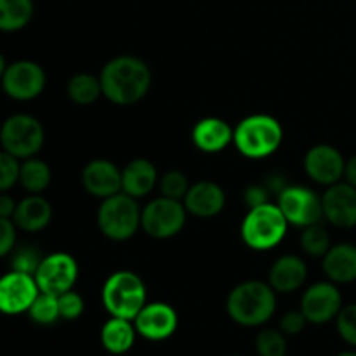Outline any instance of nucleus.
Masks as SVG:
<instances>
[{
    "instance_id": "obj_5",
    "label": "nucleus",
    "mask_w": 356,
    "mask_h": 356,
    "mask_svg": "<svg viewBox=\"0 0 356 356\" xmlns=\"http://www.w3.org/2000/svg\"><path fill=\"white\" fill-rule=\"evenodd\" d=\"M289 222L277 204L257 205L247 211L240 226V235L249 249L264 252L271 250L285 238Z\"/></svg>"
},
{
    "instance_id": "obj_24",
    "label": "nucleus",
    "mask_w": 356,
    "mask_h": 356,
    "mask_svg": "<svg viewBox=\"0 0 356 356\" xmlns=\"http://www.w3.org/2000/svg\"><path fill=\"white\" fill-rule=\"evenodd\" d=\"M138 330L132 320L111 316L101 329V344L111 355H124L132 350Z\"/></svg>"
},
{
    "instance_id": "obj_30",
    "label": "nucleus",
    "mask_w": 356,
    "mask_h": 356,
    "mask_svg": "<svg viewBox=\"0 0 356 356\" xmlns=\"http://www.w3.org/2000/svg\"><path fill=\"white\" fill-rule=\"evenodd\" d=\"M256 351L259 356H285L287 341L282 330L264 329L256 337Z\"/></svg>"
},
{
    "instance_id": "obj_6",
    "label": "nucleus",
    "mask_w": 356,
    "mask_h": 356,
    "mask_svg": "<svg viewBox=\"0 0 356 356\" xmlns=\"http://www.w3.org/2000/svg\"><path fill=\"white\" fill-rule=\"evenodd\" d=\"M97 226L106 238L125 242L141 228V207L138 200L124 191L108 197L97 209Z\"/></svg>"
},
{
    "instance_id": "obj_21",
    "label": "nucleus",
    "mask_w": 356,
    "mask_h": 356,
    "mask_svg": "<svg viewBox=\"0 0 356 356\" xmlns=\"http://www.w3.org/2000/svg\"><path fill=\"white\" fill-rule=\"evenodd\" d=\"M156 167L146 159H134L122 169V191L132 198H143L159 184Z\"/></svg>"
},
{
    "instance_id": "obj_29",
    "label": "nucleus",
    "mask_w": 356,
    "mask_h": 356,
    "mask_svg": "<svg viewBox=\"0 0 356 356\" xmlns=\"http://www.w3.org/2000/svg\"><path fill=\"white\" fill-rule=\"evenodd\" d=\"M299 243H301V249L312 257H323L332 247L329 232L320 222L302 228Z\"/></svg>"
},
{
    "instance_id": "obj_17",
    "label": "nucleus",
    "mask_w": 356,
    "mask_h": 356,
    "mask_svg": "<svg viewBox=\"0 0 356 356\" xmlns=\"http://www.w3.org/2000/svg\"><path fill=\"white\" fill-rule=\"evenodd\" d=\"M82 186L101 200L113 197L122 191V170L110 160H90L82 170Z\"/></svg>"
},
{
    "instance_id": "obj_37",
    "label": "nucleus",
    "mask_w": 356,
    "mask_h": 356,
    "mask_svg": "<svg viewBox=\"0 0 356 356\" xmlns=\"http://www.w3.org/2000/svg\"><path fill=\"white\" fill-rule=\"evenodd\" d=\"M16 228L13 219L0 218V257L10 254L16 247Z\"/></svg>"
},
{
    "instance_id": "obj_7",
    "label": "nucleus",
    "mask_w": 356,
    "mask_h": 356,
    "mask_svg": "<svg viewBox=\"0 0 356 356\" xmlns=\"http://www.w3.org/2000/svg\"><path fill=\"white\" fill-rule=\"evenodd\" d=\"M45 132L40 122L26 113H16L0 127V145L3 152L19 160L31 159L44 146Z\"/></svg>"
},
{
    "instance_id": "obj_35",
    "label": "nucleus",
    "mask_w": 356,
    "mask_h": 356,
    "mask_svg": "<svg viewBox=\"0 0 356 356\" xmlns=\"http://www.w3.org/2000/svg\"><path fill=\"white\" fill-rule=\"evenodd\" d=\"M59 302V315H61L63 320H76L82 316L83 308H86V302H83V298L72 291L63 292L61 296H58Z\"/></svg>"
},
{
    "instance_id": "obj_31",
    "label": "nucleus",
    "mask_w": 356,
    "mask_h": 356,
    "mask_svg": "<svg viewBox=\"0 0 356 356\" xmlns=\"http://www.w3.org/2000/svg\"><path fill=\"white\" fill-rule=\"evenodd\" d=\"M159 190L162 197L183 202L188 190H190L186 174L181 172V170H167L165 174L159 177Z\"/></svg>"
},
{
    "instance_id": "obj_27",
    "label": "nucleus",
    "mask_w": 356,
    "mask_h": 356,
    "mask_svg": "<svg viewBox=\"0 0 356 356\" xmlns=\"http://www.w3.org/2000/svg\"><path fill=\"white\" fill-rule=\"evenodd\" d=\"M66 92H68L70 99L75 104H80V106H89V104L96 103L103 96L99 76H94L90 73H76V75H73L68 80Z\"/></svg>"
},
{
    "instance_id": "obj_32",
    "label": "nucleus",
    "mask_w": 356,
    "mask_h": 356,
    "mask_svg": "<svg viewBox=\"0 0 356 356\" xmlns=\"http://www.w3.org/2000/svg\"><path fill=\"white\" fill-rule=\"evenodd\" d=\"M42 259H44V257L40 256V252H38L37 249H33L31 245L19 247V249L13 250L10 270L21 271V273H26V275H33L35 277Z\"/></svg>"
},
{
    "instance_id": "obj_39",
    "label": "nucleus",
    "mask_w": 356,
    "mask_h": 356,
    "mask_svg": "<svg viewBox=\"0 0 356 356\" xmlns=\"http://www.w3.org/2000/svg\"><path fill=\"white\" fill-rule=\"evenodd\" d=\"M16 200H14L10 195L7 193H0V218H7L13 219L14 212H16Z\"/></svg>"
},
{
    "instance_id": "obj_38",
    "label": "nucleus",
    "mask_w": 356,
    "mask_h": 356,
    "mask_svg": "<svg viewBox=\"0 0 356 356\" xmlns=\"http://www.w3.org/2000/svg\"><path fill=\"white\" fill-rule=\"evenodd\" d=\"M271 193L268 191V188L264 184H252V186L247 188L243 191V202L249 209L257 207V205H263L270 202Z\"/></svg>"
},
{
    "instance_id": "obj_15",
    "label": "nucleus",
    "mask_w": 356,
    "mask_h": 356,
    "mask_svg": "<svg viewBox=\"0 0 356 356\" xmlns=\"http://www.w3.org/2000/svg\"><path fill=\"white\" fill-rule=\"evenodd\" d=\"M134 325L139 336L159 343L174 336L179 325V316L176 309L167 302H146L145 308L134 318Z\"/></svg>"
},
{
    "instance_id": "obj_1",
    "label": "nucleus",
    "mask_w": 356,
    "mask_h": 356,
    "mask_svg": "<svg viewBox=\"0 0 356 356\" xmlns=\"http://www.w3.org/2000/svg\"><path fill=\"white\" fill-rule=\"evenodd\" d=\"M103 96L118 106H129L148 94L152 87V70L136 56H117L103 66L99 73Z\"/></svg>"
},
{
    "instance_id": "obj_33",
    "label": "nucleus",
    "mask_w": 356,
    "mask_h": 356,
    "mask_svg": "<svg viewBox=\"0 0 356 356\" xmlns=\"http://www.w3.org/2000/svg\"><path fill=\"white\" fill-rule=\"evenodd\" d=\"M19 159L7 152H0V193L10 190L16 183H19Z\"/></svg>"
},
{
    "instance_id": "obj_9",
    "label": "nucleus",
    "mask_w": 356,
    "mask_h": 356,
    "mask_svg": "<svg viewBox=\"0 0 356 356\" xmlns=\"http://www.w3.org/2000/svg\"><path fill=\"white\" fill-rule=\"evenodd\" d=\"M277 205L289 225L298 228L316 225L320 219H323L322 197H318L312 188L289 184L277 197Z\"/></svg>"
},
{
    "instance_id": "obj_23",
    "label": "nucleus",
    "mask_w": 356,
    "mask_h": 356,
    "mask_svg": "<svg viewBox=\"0 0 356 356\" xmlns=\"http://www.w3.org/2000/svg\"><path fill=\"white\" fill-rule=\"evenodd\" d=\"M52 219V207L44 197L30 193V197L23 198L17 204L16 212L13 216L14 225L28 233H37L47 228Z\"/></svg>"
},
{
    "instance_id": "obj_36",
    "label": "nucleus",
    "mask_w": 356,
    "mask_h": 356,
    "mask_svg": "<svg viewBox=\"0 0 356 356\" xmlns=\"http://www.w3.org/2000/svg\"><path fill=\"white\" fill-rule=\"evenodd\" d=\"M306 325H308V320L301 309L287 312L280 320V330L285 336H299L306 329Z\"/></svg>"
},
{
    "instance_id": "obj_41",
    "label": "nucleus",
    "mask_w": 356,
    "mask_h": 356,
    "mask_svg": "<svg viewBox=\"0 0 356 356\" xmlns=\"http://www.w3.org/2000/svg\"><path fill=\"white\" fill-rule=\"evenodd\" d=\"M7 61H6V58H3V54L2 52H0V80H2V76H3V73H6V70H7Z\"/></svg>"
},
{
    "instance_id": "obj_11",
    "label": "nucleus",
    "mask_w": 356,
    "mask_h": 356,
    "mask_svg": "<svg viewBox=\"0 0 356 356\" xmlns=\"http://www.w3.org/2000/svg\"><path fill=\"white\" fill-rule=\"evenodd\" d=\"M76 280H79V263L75 257L66 252L45 256L35 273V282L40 292L52 296H61L63 292L72 291Z\"/></svg>"
},
{
    "instance_id": "obj_8",
    "label": "nucleus",
    "mask_w": 356,
    "mask_h": 356,
    "mask_svg": "<svg viewBox=\"0 0 356 356\" xmlns=\"http://www.w3.org/2000/svg\"><path fill=\"white\" fill-rule=\"evenodd\" d=\"M188 211L181 200L160 195L141 209V229L152 238H172L186 225Z\"/></svg>"
},
{
    "instance_id": "obj_16",
    "label": "nucleus",
    "mask_w": 356,
    "mask_h": 356,
    "mask_svg": "<svg viewBox=\"0 0 356 356\" xmlns=\"http://www.w3.org/2000/svg\"><path fill=\"white\" fill-rule=\"evenodd\" d=\"M323 218L336 228L350 229L356 226V188L346 181L327 186L322 195Z\"/></svg>"
},
{
    "instance_id": "obj_18",
    "label": "nucleus",
    "mask_w": 356,
    "mask_h": 356,
    "mask_svg": "<svg viewBox=\"0 0 356 356\" xmlns=\"http://www.w3.org/2000/svg\"><path fill=\"white\" fill-rule=\"evenodd\" d=\"M188 214L200 219L218 216L226 205V193L214 181H198L191 184L186 197L183 198Z\"/></svg>"
},
{
    "instance_id": "obj_26",
    "label": "nucleus",
    "mask_w": 356,
    "mask_h": 356,
    "mask_svg": "<svg viewBox=\"0 0 356 356\" xmlns=\"http://www.w3.org/2000/svg\"><path fill=\"white\" fill-rule=\"evenodd\" d=\"M51 167L44 160L31 156V159H26L21 163L19 183L30 193L40 195L42 191L47 190L49 184H51Z\"/></svg>"
},
{
    "instance_id": "obj_28",
    "label": "nucleus",
    "mask_w": 356,
    "mask_h": 356,
    "mask_svg": "<svg viewBox=\"0 0 356 356\" xmlns=\"http://www.w3.org/2000/svg\"><path fill=\"white\" fill-rule=\"evenodd\" d=\"M26 313L31 322H35L37 325H52V323H56L61 318L58 296L47 294V292H38V296L31 302L30 309Z\"/></svg>"
},
{
    "instance_id": "obj_42",
    "label": "nucleus",
    "mask_w": 356,
    "mask_h": 356,
    "mask_svg": "<svg viewBox=\"0 0 356 356\" xmlns=\"http://www.w3.org/2000/svg\"><path fill=\"white\" fill-rule=\"evenodd\" d=\"M337 356H356V351H343V353H339Z\"/></svg>"
},
{
    "instance_id": "obj_20",
    "label": "nucleus",
    "mask_w": 356,
    "mask_h": 356,
    "mask_svg": "<svg viewBox=\"0 0 356 356\" xmlns=\"http://www.w3.org/2000/svg\"><path fill=\"white\" fill-rule=\"evenodd\" d=\"M308 278V266L305 261L294 254H285L278 257L270 270V282L275 292L291 294L299 291Z\"/></svg>"
},
{
    "instance_id": "obj_34",
    "label": "nucleus",
    "mask_w": 356,
    "mask_h": 356,
    "mask_svg": "<svg viewBox=\"0 0 356 356\" xmlns=\"http://www.w3.org/2000/svg\"><path fill=\"white\" fill-rule=\"evenodd\" d=\"M336 325L341 339L356 348V305L341 308L339 315L336 316Z\"/></svg>"
},
{
    "instance_id": "obj_13",
    "label": "nucleus",
    "mask_w": 356,
    "mask_h": 356,
    "mask_svg": "<svg viewBox=\"0 0 356 356\" xmlns=\"http://www.w3.org/2000/svg\"><path fill=\"white\" fill-rule=\"evenodd\" d=\"M38 292L33 275L10 270L0 277V313L10 316L26 313Z\"/></svg>"
},
{
    "instance_id": "obj_10",
    "label": "nucleus",
    "mask_w": 356,
    "mask_h": 356,
    "mask_svg": "<svg viewBox=\"0 0 356 356\" xmlns=\"http://www.w3.org/2000/svg\"><path fill=\"white\" fill-rule=\"evenodd\" d=\"M2 89L16 101H31L40 96L47 83L44 68L30 59L14 61L2 76Z\"/></svg>"
},
{
    "instance_id": "obj_19",
    "label": "nucleus",
    "mask_w": 356,
    "mask_h": 356,
    "mask_svg": "<svg viewBox=\"0 0 356 356\" xmlns=\"http://www.w3.org/2000/svg\"><path fill=\"white\" fill-rule=\"evenodd\" d=\"M235 129L226 120L218 117L202 118L191 131L193 145L204 153H219L233 143Z\"/></svg>"
},
{
    "instance_id": "obj_43",
    "label": "nucleus",
    "mask_w": 356,
    "mask_h": 356,
    "mask_svg": "<svg viewBox=\"0 0 356 356\" xmlns=\"http://www.w3.org/2000/svg\"><path fill=\"white\" fill-rule=\"evenodd\" d=\"M233 356H240V355H233Z\"/></svg>"
},
{
    "instance_id": "obj_3",
    "label": "nucleus",
    "mask_w": 356,
    "mask_h": 356,
    "mask_svg": "<svg viewBox=\"0 0 356 356\" xmlns=\"http://www.w3.org/2000/svg\"><path fill=\"white\" fill-rule=\"evenodd\" d=\"M284 141V129L271 115H249L233 131V143L243 156L252 160L271 156Z\"/></svg>"
},
{
    "instance_id": "obj_12",
    "label": "nucleus",
    "mask_w": 356,
    "mask_h": 356,
    "mask_svg": "<svg viewBox=\"0 0 356 356\" xmlns=\"http://www.w3.org/2000/svg\"><path fill=\"white\" fill-rule=\"evenodd\" d=\"M343 308V296L334 282H318L305 291L301 298V312L308 323L323 325L336 320Z\"/></svg>"
},
{
    "instance_id": "obj_25",
    "label": "nucleus",
    "mask_w": 356,
    "mask_h": 356,
    "mask_svg": "<svg viewBox=\"0 0 356 356\" xmlns=\"http://www.w3.org/2000/svg\"><path fill=\"white\" fill-rule=\"evenodd\" d=\"M33 17V0H0V31L23 30Z\"/></svg>"
},
{
    "instance_id": "obj_2",
    "label": "nucleus",
    "mask_w": 356,
    "mask_h": 356,
    "mask_svg": "<svg viewBox=\"0 0 356 356\" xmlns=\"http://www.w3.org/2000/svg\"><path fill=\"white\" fill-rule=\"evenodd\" d=\"M226 312L238 325L261 327L277 312V292L266 282H242L228 294Z\"/></svg>"
},
{
    "instance_id": "obj_4",
    "label": "nucleus",
    "mask_w": 356,
    "mask_h": 356,
    "mask_svg": "<svg viewBox=\"0 0 356 356\" xmlns=\"http://www.w3.org/2000/svg\"><path fill=\"white\" fill-rule=\"evenodd\" d=\"M101 301L111 316L134 322L146 305V285L134 271H115L104 282Z\"/></svg>"
},
{
    "instance_id": "obj_40",
    "label": "nucleus",
    "mask_w": 356,
    "mask_h": 356,
    "mask_svg": "<svg viewBox=\"0 0 356 356\" xmlns=\"http://www.w3.org/2000/svg\"><path fill=\"white\" fill-rule=\"evenodd\" d=\"M344 181L351 186L356 188V155L346 160V165H344Z\"/></svg>"
},
{
    "instance_id": "obj_22",
    "label": "nucleus",
    "mask_w": 356,
    "mask_h": 356,
    "mask_svg": "<svg viewBox=\"0 0 356 356\" xmlns=\"http://www.w3.org/2000/svg\"><path fill=\"white\" fill-rule=\"evenodd\" d=\"M322 270L334 284H351L356 280V245L337 243L322 257Z\"/></svg>"
},
{
    "instance_id": "obj_14",
    "label": "nucleus",
    "mask_w": 356,
    "mask_h": 356,
    "mask_svg": "<svg viewBox=\"0 0 356 356\" xmlns=\"http://www.w3.org/2000/svg\"><path fill=\"white\" fill-rule=\"evenodd\" d=\"M343 153L332 145H315L306 152L305 170L312 181L322 186H332L344 177Z\"/></svg>"
}]
</instances>
